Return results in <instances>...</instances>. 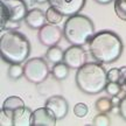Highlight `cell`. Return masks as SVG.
Returning <instances> with one entry per match:
<instances>
[{
	"instance_id": "obj_16",
	"label": "cell",
	"mask_w": 126,
	"mask_h": 126,
	"mask_svg": "<svg viewBox=\"0 0 126 126\" xmlns=\"http://www.w3.org/2000/svg\"><path fill=\"white\" fill-rule=\"evenodd\" d=\"M63 57H64V51L57 46L49 47V49L47 50V53H46V59L48 60L50 63H54V64L62 62Z\"/></svg>"
},
{
	"instance_id": "obj_27",
	"label": "cell",
	"mask_w": 126,
	"mask_h": 126,
	"mask_svg": "<svg viewBox=\"0 0 126 126\" xmlns=\"http://www.w3.org/2000/svg\"><path fill=\"white\" fill-rule=\"evenodd\" d=\"M120 69V85L126 84V67H122Z\"/></svg>"
},
{
	"instance_id": "obj_9",
	"label": "cell",
	"mask_w": 126,
	"mask_h": 126,
	"mask_svg": "<svg viewBox=\"0 0 126 126\" xmlns=\"http://www.w3.org/2000/svg\"><path fill=\"white\" fill-rule=\"evenodd\" d=\"M63 62L67 64L70 69H79L86 62V53L81 46H74L69 47L64 51Z\"/></svg>"
},
{
	"instance_id": "obj_17",
	"label": "cell",
	"mask_w": 126,
	"mask_h": 126,
	"mask_svg": "<svg viewBox=\"0 0 126 126\" xmlns=\"http://www.w3.org/2000/svg\"><path fill=\"white\" fill-rule=\"evenodd\" d=\"M69 69H70V68L68 67L64 62L56 63V64H54V67L51 69V75H53L55 78H57L59 81H63V79H65L68 77V75H69Z\"/></svg>"
},
{
	"instance_id": "obj_14",
	"label": "cell",
	"mask_w": 126,
	"mask_h": 126,
	"mask_svg": "<svg viewBox=\"0 0 126 126\" xmlns=\"http://www.w3.org/2000/svg\"><path fill=\"white\" fill-rule=\"evenodd\" d=\"M33 123V112L26 106L15 110L13 112L14 126H31Z\"/></svg>"
},
{
	"instance_id": "obj_24",
	"label": "cell",
	"mask_w": 126,
	"mask_h": 126,
	"mask_svg": "<svg viewBox=\"0 0 126 126\" xmlns=\"http://www.w3.org/2000/svg\"><path fill=\"white\" fill-rule=\"evenodd\" d=\"M109 82H117L120 84V69L119 68H112L108 71Z\"/></svg>"
},
{
	"instance_id": "obj_6",
	"label": "cell",
	"mask_w": 126,
	"mask_h": 126,
	"mask_svg": "<svg viewBox=\"0 0 126 126\" xmlns=\"http://www.w3.org/2000/svg\"><path fill=\"white\" fill-rule=\"evenodd\" d=\"M23 69H25V77L27 78V81L34 84H39L42 81H45L50 74L47 62L41 57L28 60L23 65Z\"/></svg>"
},
{
	"instance_id": "obj_11",
	"label": "cell",
	"mask_w": 126,
	"mask_h": 126,
	"mask_svg": "<svg viewBox=\"0 0 126 126\" xmlns=\"http://www.w3.org/2000/svg\"><path fill=\"white\" fill-rule=\"evenodd\" d=\"M56 117L48 108L36 109L33 112V123L32 126H55Z\"/></svg>"
},
{
	"instance_id": "obj_21",
	"label": "cell",
	"mask_w": 126,
	"mask_h": 126,
	"mask_svg": "<svg viewBox=\"0 0 126 126\" xmlns=\"http://www.w3.org/2000/svg\"><path fill=\"white\" fill-rule=\"evenodd\" d=\"M114 12L118 18L126 21V0H114Z\"/></svg>"
},
{
	"instance_id": "obj_25",
	"label": "cell",
	"mask_w": 126,
	"mask_h": 126,
	"mask_svg": "<svg viewBox=\"0 0 126 126\" xmlns=\"http://www.w3.org/2000/svg\"><path fill=\"white\" fill-rule=\"evenodd\" d=\"M110 118L106 116V113H99L97 117L94 119V124L98 126H108L110 125Z\"/></svg>"
},
{
	"instance_id": "obj_5",
	"label": "cell",
	"mask_w": 126,
	"mask_h": 126,
	"mask_svg": "<svg viewBox=\"0 0 126 126\" xmlns=\"http://www.w3.org/2000/svg\"><path fill=\"white\" fill-rule=\"evenodd\" d=\"M28 11L23 0H1L0 1V20L1 28L7 21H21L26 18Z\"/></svg>"
},
{
	"instance_id": "obj_4",
	"label": "cell",
	"mask_w": 126,
	"mask_h": 126,
	"mask_svg": "<svg viewBox=\"0 0 126 126\" xmlns=\"http://www.w3.org/2000/svg\"><path fill=\"white\" fill-rule=\"evenodd\" d=\"M63 34L69 43L74 46H81L89 43L94 33V23L85 15L76 14L69 16L64 23Z\"/></svg>"
},
{
	"instance_id": "obj_26",
	"label": "cell",
	"mask_w": 126,
	"mask_h": 126,
	"mask_svg": "<svg viewBox=\"0 0 126 126\" xmlns=\"http://www.w3.org/2000/svg\"><path fill=\"white\" fill-rule=\"evenodd\" d=\"M119 114L122 116L123 119L126 120V96L122 98V102L119 104Z\"/></svg>"
},
{
	"instance_id": "obj_22",
	"label": "cell",
	"mask_w": 126,
	"mask_h": 126,
	"mask_svg": "<svg viewBox=\"0 0 126 126\" xmlns=\"http://www.w3.org/2000/svg\"><path fill=\"white\" fill-rule=\"evenodd\" d=\"M123 86L124 85H120L119 83L117 82H108V84L105 86V91H106V94L109 96H117V94H120V91H122Z\"/></svg>"
},
{
	"instance_id": "obj_13",
	"label": "cell",
	"mask_w": 126,
	"mask_h": 126,
	"mask_svg": "<svg viewBox=\"0 0 126 126\" xmlns=\"http://www.w3.org/2000/svg\"><path fill=\"white\" fill-rule=\"evenodd\" d=\"M25 21H26V25L32 29H40L46 25L47 18H46V14L41 9L33 8L28 11Z\"/></svg>"
},
{
	"instance_id": "obj_12",
	"label": "cell",
	"mask_w": 126,
	"mask_h": 126,
	"mask_svg": "<svg viewBox=\"0 0 126 126\" xmlns=\"http://www.w3.org/2000/svg\"><path fill=\"white\" fill-rule=\"evenodd\" d=\"M37 91L39 94L46 97H50L54 94H60L61 91V85H60V81L57 78H55L53 75L48 76L45 81L37 84Z\"/></svg>"
},
{
	"instance_id": "obj_19",
	"label": "cell",
	"mask_w": 126,
	"mask_h": 126,
	"mask_svg": "<svg viewBox=\"0 0 126 126\" xmlns=\"http://www.w3.org/2000/svg\"><path fill=\"white\" fill-rule=\"evenodd\" d=\"M94 108L98 111L99 113H109L112 111L113 105L111 103V98H108V97H102L99 98L96 104H94Z\"/></svg>"
},
{
	"instance_id": "obj_15",
	"label": "cell",
	"mask_w": 126,
	"mask_h": 126,
	"mask_svg": "<svg viewBox=\"0 0 126 126\" xmlns=\"http://www.w3.org/2000/svg\"><path fill=\"white\" fill-rule=\"evenodd\" d=\"M22 106H25L23 100L20 97H16V96H11L8 98H6L4 100V104H2V109L12 116H13V112L15 110L22 108Z\"/></svg>"
},
{
	"instance_id": "obj_30",
	"label": "cell",
	"mask_w": 126,
	"mask_h": 126,
	"mask_svg": "<svg viewBox=\"0 0 126 126\" xmlns=\"http://www.w3.org/2000/svg\"><path fill=\"white\" fill-rule=\"evenodd\" d=\"M33 4H39V5H43L46 2H49V0H32Z\"/></svg>"
},
{
	"instance_id": "obj_20",
	"label": "cell",
	"mask_w": 126,
	"mask_h": 126,
	"mask_svg": "<svg viewBox=\"0 0 126 126\" xmlns=\"http://www.w3.org/2000/svg\"><path fill=\"white\" fill-rule=\"evenodd\" d=\"M25 75V69L20 63H12L8 68V76L12 79H19L20 77Z\"/></svg>"
},
{
	"instance_id": "obj_8",
	"label": "cell",
	"mask_w": 126,
	"mask_h": 126,
	"mask_svg": "<svg viewBox=\"0 0 126 126\" xmlns=\"http://www.w3.org/2000/svg\"><path fill=\"white\" fill-rule=\"evenodd\" d=\"M86 0H49L50 6L56 8L64 16L76 15L84 7Z\"/></svg>"
},
{
	"instance_id": "obj_10",
	"label": "cell",
	"mask_w": 126,
	"mask_h": 126,
	"mask_svg": "<svg viewBox=\"0 0 126 126\" xmlns=\"http://www.w3.org/2000/svg\"><path fill=\"white\" fill-rule=\"evenodd\" d=\"M45 106L48 108L54 113L56 119H63L68 114V111H69L68 102L61 94H54V96L48 97Z\"/></svg>"
},
{
	"instance_id": "obj_7",
	"label": "cell",
	"mask_w": 126,
	"mask_h": 126,
	"mask_svg": "<svg viewBox=\"0 0 126 126\" xmlns=\"http://www.w3.org/2000/svg\"><path fill=\"white\" fill-rule=\"evenodd\" d=\"M63 34V31L60 27H57V25H51V23H48V25H45L42 28L39 29V41L43 46H47V47H53V46H56L59 43Z\"/></svg>"
},
{
	"instance_id": "obj_23",
	"label": "cell",
	"mask_w": 126,
	"mask_h": 126,
	"mask_svg": "<svg viewBox=\"0 0 126 126\" xmlns=\"http://www.w3.org/2000/svg\"><path fill=\"white\" fill-rule=\"evenodd\" d=\"M88 112H89V108L84 103H77L74 106V113L78 118H84L88 114Z\"/></svg>"
},
{
	"instance_id": "obj_3",
	"label": "cell",
	"mask_w": 126,
	"mask_h": 126,
	"mask_svg": "<svg viewBox=\"0 0 126 126\" xmlns=\"http://www.w3.org/2000/svg\"><path fill=\"white\" fill-rule=\"evenodd\" d=\"M76 84L86 94H97L105 90L108 84V72L98 62H89L77 69Z\"/></svg>"
},
{
	"instance_id": "obj_29",
	"label": "cell",
	"mask_w": 126,
	"mask_h": 126,
	"mask_svg": "<svg viewBox=\"0 0 126 126\" xmlns=\"http://www.w3.org/2000/svg\"><path fill=\"white\" fill-rule=\"evenodd\" d=\"M94 1L100 5H108V4H110V2H112L113 0H94Z\"/></svg>"
},
{
	"instance_id": "obj_1",
	"label": "cell",
	"mask_w": 126,
	"mask_h": 126,
	"mask_svg": "<svg viewBox=\"0 0 126 126\" xmlns=\"http://www.w3.org/2000/svg\"><path fill=\"white\" fill-rule=\"evenodd\" d=\"M124 46L120 37L111 31L96 33L89 42V50L98 63L109 64L116 62L123 54Z\"/></svg>"
},
{
	"instance_id": "obj_28",
	"label": "cell",
	"mask_w": 126,
	"mask_h": 126,
	"mask_svg": "<svg viewBox=\"0 0 126 126\" xmlns=\"http://www.w3.org/2000/svg\"><path fill=\"white\" fill-rule=\"evenodd\" d=\"M122 102V97L117 94V96H112L111 97V103H112L113 106H119V104Z\"/></svg>"
},
{
	"instance_id": "obj_2",
	"label": "cell",
	"mask_w": 126,
	"mask_h": 126,
	"mask_svg": "<svg viewBox=\"0 0 126 126\" xmlns=\"http://www.w3.org/2000/svg\"><path fill=\"white\" fill-rule=\"evenodd\" d=\"M31 53L27 37L16 31H5L0 36V55L8 63H22Z\"/></svg>"
},
{
	"instance_id": "obj_31",
	"label": "cell",
	"mask_w": 126,
	"mask_h": 126,
	"mask_svg": "<svg viewBox=\"0 0 126 126\" xmlns=\"http://www.w3.org/2000/svg\"><path fill=\"white\" fill-rule=\"evenodd\" d=\"M125 86H126V84H125Z\"/></svg>"
},
{
	"instance_id": "obj_18",
	"label": "cell",
	"mask_w": 126,
	"mask_h": 126,
	"mask_svg": "<svg viewBox=\"0 0 126 126\" xmlns=\"http://www.w3.org/2000/svg\"><path fill=\"white\" fill-rule=\"evenodd\" d=\"M63 14H61L56 8H54L53 6H50L49 8L46 12V18H47V22L51 23V25H59L62 22Z\"/></svg>"
}]
</instances>
